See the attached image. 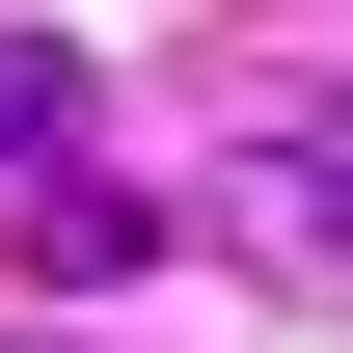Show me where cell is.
<instances>
[{"mask_svg": "<svg viewBox=\"0 0 353 353\" xmlns=\"http://www.w3.org/2000/svg\"><path fill=\"white\" fill-rule=\"evenodd\" d=\"M28 272H54V299H109V272H163V190H109V163H54V190H28Z\"/></svg>", "mask_w": 353, "mask_h": 353, "instance_id": "6da1fadb", "label": "cell"}, {"mask_svg": "<svg viewBox=\"0 0 353 353\" xmlns=\"http://www.w3.org/2000/svg\"><path fill=\"white\" fill-rule=\"evenodd\" d=\"M82 136V54H0V163H54Z\"/></svg>", "mask_w": 353, "mask_h": 353, "instance_id": "7a4b0ae2", "label": "cell"}]
</instances>
